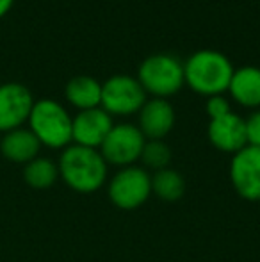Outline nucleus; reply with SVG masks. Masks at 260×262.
I'll return each mask as SVG.
<instances>
[{
	"instance_id": "f257e3e1",
	"label": "nucleus",
	"mask_w": 260,
	"mask_h": 262,
	"mask_svg": "<svg viewBox=\"0 0 260 262\" xmlns=\"http://www.w3.org/2000/svg\"><path fill=\"white\" fill-rule=\"evenodd\" d=\"M59 179L69 189L80 194H91L102 189L107 180L109 164L98 148L80 145H68L57 161Z\"/></svg>"
},
{
	"instance_id": "f03ea898",
	"label": "nucleus",
	"mask_w": 260,
	"mask_h": 262,
	"mask_svg": "<svg viewBox=\"0 0 260 262\" xmlns=\"http://www.w3.org/2000/svg\"><path fill=\"white\" fill-rule=\"evenodd\" d=\"M233 64L226 54L216 49L196 50L185 59L184 77L185 84L201 95H219L228 90L233 75Z\"/></svg>"
},
{
	"instance_id": "7ed1b4c3",
	"label": "nucleus",
	"mask_w": 260,
	"mask_h": 262,
	"mask_svg": "<svg viewBox=\"0 0 260 262\" xmlns=\"http://www.w3.org/2000/svg\"><path fill=\"white\" fill-rule=\"evenodd\" d=\"M27 125L41 143V146H46V148L63 150L73 143V116L61 102L54 98L36 100Z\"/></svg>"
},
{
	"instance_id": "20e7f679",
	"label": "nucleus",
	"mask_w": 260,
	"mask_h": 262,
	"mask_svg": "<svg viewBox=\"0 0 260 262\" xmlns=\"http://www.w3.org/2000/svg\"><path fill=\"white\" fill-rule=\"evenodd\" d=\"M137 79L146 93L166 98L185 84L184 62L170 52L150 54L139 64Z\"/></svg>"
},
{
	"instance_id": "39448f33",
	"label": "nucleus",
	"mask_w": 260,
	"mask_h": 262,
	"mask_svg": "<svg viewBox=\"0 0 260 262\" xmlns=\"http://www.w3.org/2000/svg\"><path fill=\"white\" fill-rule=\"evenodd\" d=\"M109 200L122 210H135L152 196V175L143 166L120 168L107 182Z\"/></svg>"
},
{
	"instance_id": "423d86ee",
	"label": "nucleus",
	"mask_w": 260,
	"mask_h": 262,
	"mask_svg": "<svg viewBox=\"0 0 260 262\" xmlns=\"http://www.w3.org/2000/svg\"><path fill=\"white\" fill-rule=\"evenodd\" d=\"M148 100V93L137 77L129 73H116L102 82V107L111 116H129L139 113Z\"/></svg>"
},
{
	"instance_id": "0eeeda50",
	"label": "nucleus",
	"mask_w": 260,
	"mask_h": 262,
	"mask_svg": "<svg viewBox=\"0 0 260 262\" xmlns=\"http://www.w3.org/2000/svg\"><path fill=\"white\" fill-rule=\"evenodd\" d=\"M145 143L146 138L139 130L137 125L123 121V123L112 125L111 132L98 150L107 164L125 168V166H132L135 164V161H139Z\"/></svg>"
},
{
	"instance_id": "6e6552de",
	"label": "nucleus",
	"mask_w": 260,
	"mask_h": 262,
	"mask_svg": "<svg viewBox=\"0 0 260 262\" xmlns=\"http://www.w3.org/2000/svg\"><path fill=\"white\" fill-rule=\"evenodd\" d=\"M230 180L241 198L260 202V148L246 145L232 156Z\"/></svg>"
},
{
	"instance_id": "1a4fd4ad",
	"label": "nucleus",
	"mask_w": 260,
	"mask_h": 262,
	"mask_svg": "<svg viewBox=\"0 0 260 262\" xmlns=\"http://www.w3.org/2000/svg\"><path fill=\"white\" fill-rule=\"evenodd\" d=\"M34 97L21 82L0 84V132L6 134L27 123L31 116Z\"/></svg>"
},
{
	"instance_id": "9d476101",
	"label": "nucleus",
	"mask_w": 260,
	"mask_h": 262,
	"mask_svg": "<svg viewBox=\"0 0 260 262\" xmlns=\"http://www.w3.org/2000/svg\"><path fill=\"white\" fill-rule=\"evenodd\" d=\"M112 125H114L112 116L102 105L79 111L73 116V143L80 146H89V148H100L104 139L111 132Z\"/></svg>"
},
{
	"instance_id": "9b49d317",
	"label": "nucleus",
	"mask_w": 260,
	"mask_h": 262,
	"mask_svg": "<svg viewBox=\"0 0 260 262\" xmlns=\"http://www.w3.org/2000/svg\"><path fill=\"white\" fill-rule=\"evenodd\" d=\"M177 121L175 107L168 98L152 97L139 109V130L146 139H164Z\"/></svg>"
},
{
	"instance_id": "f8f14e48",
	"label": "nucleus",
	"mask_w": 260,
	"mask_h": 262,
	"mask_svg": "<svg viewBox=\"0 0 260 262\" xmlns=\"http://www.w3.org/2000/svg\"><path fill=\"white\" fill-rule=\"evenodd\" d=\"M208 139L218 150L225 154H237L248 145L246 121L237 113H228L221 118L210 120L208 123Z\"/></svg>"
},
{
	"instance_id": "ddd939ff",
	"label": "nucleus",
	"mask_w": 260,
	"mask_h": 262,
	"mask_svg": "<svg viewBox=\"0 0 260 262\" xmlns=\"http://www.w3.org/2000/svg\"><path fill=\"white\" fill-rule=\"evenodd\" d=\"M41 152V143L38 141L29 127H20L9 130L0 139V154L4 159L14 164H27Z\"/></svg>"
},
{
	"instance_id": "4468645a",
	"label": "nucleus",
	"mask_w": 260,
	"mask_h": 262,
	"mask_svg": "<svg viewBox=\"0 0 260 262\" xmlns=\"http://www.w3.org/2000/svg\"><path fill=\"white\" fill-rule=\"evenodd\" d=\"M228 91L237 104L251 109L260 107V68L253 64H244L233 70Z\"/></svg>"
},
{
	"instance_id": "2eb2a0df",
	"label": "nucleus",
	"mask_w": 260,
	"mask_h": 262,
	"mask_svg": "<svg viewBox=\"0 0 260 262\" xmlns=\"http://www.w3.org/2000/svg\"><path fill=\"white\" fill-rule=\"evenodd\" d=\"M64 97L79 111L102 104V82L91 75H75L66 82Z\"/></svg>"
},
{
	"instance_id": "dca6fc26",
	"label": "nucleus",
	"mask_w": 260,
	"mask_h": 262,
	"mask_svg": "<svg viewBox=\"0 0 260 262\" xmlns=\"http://www.w3.org/2000/svg\"><path fill=\"white\" fill-rule=\"evenodd\" d=\"M57 179H59L57 162L49 157L38 156L23 166V180L32 189H49L57 182Z\"/></svg>"
},
{
	"instance_id": "f3484780",
	"label": "nucleus",
	"mask_w": 260,
	"mask_h": 262,
	"mask_svg": "<svg viewBox=\"0 0 260 262\" xmlns=\"http://www.w3.org/2000/svg\"><path fill=\"white\" fill-rule=\"evenodd\" d=\"M185 193V180L177 169L164 168L152 175V194L162 202H177Z\"/></svg>"
},
{
	"instance_id": "a211bd4d",
	"label": "nucleus",
	"mask_w": 260,
	"mask_h": 262,
	"mask_svg": "<svg viewBox=\"0 0 260 262\" xmlns=\"http://www.w3.org/2000/svg\"><path fill=\"white\" fill-rule=\"evenodd\" d=\"M139 161L143 162V168L153 169V173L170 168L171 148L164 143V139H146Z\"/></svg>"
},
{
	"instance_id": "6ab92c4d",
	"label": "nucleus",
	"mask_w": 260,
	"mask_h": 262,
	"mask_svg": "<svg viewBox=\"0 0 260 262\" xmlns=\"http://www.w3.org/2000/svg\"><path fill=\"white\" fill-rule=\"evenodd\" d=\"M205 109H207V114L210 116V120H216V118H221V116H225V114L232 113L230 100L223 93L210 95V97L207 98V102H205Z\"/></svg>"
},
{
	"instance_id": "aec40b11",
	"label": "nucleus",
	"mask_w": 260,
	"mask_h": 262,
	"mask_svg": "<svg viewBox=\"0 0 260 262\" xmlns=\"http://www.w3.org/2000/svg\"><path fill=\"white\" fill-rule=\"evenodd\" d=\"M244 121H246L248 145L258 146L260 148V107L251 111V114L248 118H244Z\"/></svg>"
},
{
	"instance_id": "412c9836",
	"label": "nucleus",
	"mask_w": 260,
	"mask_h": 262,
	"mask_svg": "<svg viewBox=\"0 0 260 262\" xmlns=\"http://www.w3.org/2000/svg\"><path fill=\"white\" fill-rule=\"evenodd\" d=\"M14 6V0H0V18H4Z\"/></svg>"
}]
</instances>
